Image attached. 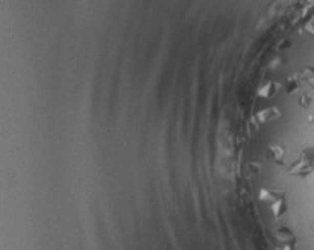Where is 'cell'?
Masks as SVG:
<instances>
[{"instance_id": "6da1fadb", "label": "cell", "mask_w": 314, "mask_h": 250, "mask_svg": "<svg viewBox=\"0 0 314 250\" xmlns=\"http://www.w3.org/2000/svg\"><path fill=\"white\" fill-rule=\"evenodd\" d=\"M314 171V148L304 150L301 156L290 166L289 173L295 176H308Z\"/></svg>"}, {"instance_id": "7a4b0ae2", "label": "cell", "mask_w": 314, "mask_h": 250, "mask_svg": "<svg viewBox=\"0 0 314 250\" xmlns=\"http://www.w3.org/2000/svg\"><path fill=\"white\" fill-rule=\"evenodd\" d=\"M286 210H287V204H286V198H284V195L283 197H280L277 201H274L273 202V213L276 215V216H281V215H284L286 213Z\"/></svg>"}]
</instances>
